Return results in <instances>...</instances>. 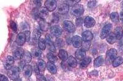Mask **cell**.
Returning <instances> with one entry per match:
<instances>
[{
    "mask_svg": "<svg viewBox=\"0 0 123 81\" xmlns=\"http://www.w3.org/2000/svg\"><path fill=\"white\" fill-rule=\"evenodd\" d=\"M20 69L17 66H13L12 68L8 70L7 75L11 79L16 81L19 77Z\"/></svg>",
    "mask_w": 123,
    "mask_h": 81,
    "instance_id": "6da1fadb",
    "label": "cell"
},
{
    "mask_svg": "<svg viewBox=\"0 0 123 81\" xmlns=\"http://www.w3.org/2000/svg\"><path fill=\"white\" fill-rule=\"evenodd\" d=\"M84 12V9L83 5L81 4H76L75 6L71 7V13L73 16L76 17H80L82 16Z\"/></svg>",
    "mask_w": 123,
    "mask_h": 81,
    "instance_id": "7a4b0ae2",
    "label": "cell"
},
{
    "mask_svg": "<svg viewBox=\"0 0 123 81\" xmlns=\"http://www.w3.org/2000/svg\"><path fill=\"white\" fill-rule=\"evenodd\" d=\"M112 28V25L110 23H108L105 25L104 28H102V31L100 35V37L101 39H105L108 37V36L110 34L111 30Z\"/></svg>",
    "mask_w": 123,
    "mask_h": 81,
    "instance_id": "3957f363",
    "label": "cell"
},
{
    "mask_svg": "<svg viewBox=\"0 0 123 81\" xmlns=\"http://www.w3.org/2000/svg\"><path fill=\"white\" fill-rule=\"evenodd\" d=\"M117 55V50L115 49H110L108 50L106 54V60L107 62H113Z\"/></svg>",
    "mask_w": 123,
    "mask_h": 81,
    "instance_id": "277c9868",
    "label": "cell"
},
{
    "mask_svg": "<svg viewBox=\"0 0 123 81\" xmlns=\"http://www.w3.org/2000/svg\"><path fill=\"white\" fill-rule=\"evenodd\" d=\"M50 33L52 34L56 38H59L62 33V28L59 25H54L50 28Z\"/></svg>",
    "mask_w": 123,
    "mask_h": 81,
    "instance_id": "5b68a950",
    "label": "cell"
},
{
    "mask_svg": "<svg viewBox=\"0 0 123 81\" xmlns=\"http://www.w3.org/2000/svg\"><path fill=\"white\" fill-rule=\"evenodd\" d=\"M44 6L49 12H52L57 7V1L54 0H47L45 1Z\"/></svg>",
    "mask_w": 123,
    "mask_h": 81,
    "instance_id": "8992f818",
    "label": "cell"
},
{
    "mask_svg": "<svg viewBox=\"0 0 123 81\" xmlns=\"http://www.w3.org/2000/svg\"><path fill=\"white\" fill-rule=\"evenodd\" d=\"M14 58L12 56H7L4 61V68L9 70L13 67L14 63Z\"/></svg>",
    "mask_w": 123,
    "mask_h": 81,
    "instance_id": "52a82bcc",
    "label": "cell"
},
{
    "mask_svg": "<svg viewBox=\"0 0 123 81\" xmlns=\"http://www.w3.org/2000/svg\"><path fill=\"white\" fill-rule=\"evenodd\" d=\"M71 42L73 44L74 47L80 48L82 46V44H83V39L80 36L76 35V36H74L71 39Z\"/></svg>",
    "mask_w": 123,
    "mask_h": 81,
    "instance_id": "ba28073f",
    "label": "cell"
},
{
    "mask_svg": "<svg viewBox=\"0 0 123 81\" xmlns=\"http://www.w3.org/2000/svg\"><path fill=\"white\" fill-rule=\"evenodd\" d=\"M46 44L48 45V46L49 47V49L50 50V52H55L56 51V49L55 47L54 44V42L52 41V39L50 38V36H49V34H47L46 35Z\"/></svg>",
    "mask_w": 123,
    "mask_h": 81,
    "instance_id": "9c48e42d",
    "label": "cell"
},
{
    "mask_svg": "<svg viewBox=\"0 0 123 81\" xmlns=\"http://www.w3.org/2000/svg\"><path fill=\"white\" fill-rule=\"evenodd\" d=\"M63 27L68 32L73 33L75 31V27L74 24L68 20H65L63 22Z\"/></svg>",
    "mask_w": 123,
    "mask_h": 81,
    "instance_id": "30bf717a",
    "label": "cell"
},
{
    "mask_svg": "<svg viewBox=\"0 0 123 81\" xmlns=\"http://www.w3.org/2000/svg\"><path fill=\"white\" fill-rule=\"evenodd\" d=\"M37 20L38 23H39V28H40L41 30H42L43 31H48L49 28V24L48 22H46L44 19L38 18Z\"/></svg>",
    "mask_w": 123,
    "mask_h": 81,
    "instance_id": "8fae6325",
    "label": "cell"
},
{
    "mask_svg": "<svg viewBox=\"0 0 123 81\" xmlns=\"http://www.w3.org/2000/svg\"><path fill=\"white\" fill-rule=\"evenodd\" d=\"M26 40H27V39H26V36H25L24 33H20L17 35L15 42L18 46H22L25 44Z\"/></svg>",
    "mask_w": 123,
    "mask_h": 81,
    "instance_id": "7c38bea8",
    "label": "cell"
},
{
    "mask_svg": "<svg viewBox=\"0 0 123 81\" xmlns=\"http://www.w3.org/2000/svg\"><path fill=\"white\" fill-rule=\"evenodd\" d=\"M24 49L22 48H18V49H15L14 52H13V57L14 58L15 60H20L22 59L24 56Z\"/></svg>",
    "mask_w": 123,
    "mask_h": 81,
    "instance_id": "4fadbf2b",
    "label": "cell"
},
{
    "mask_svg": "<svg viewBox=\"0 0 123 81\" xmlns=\"http://www.w3.org/2000/svg\"><path fill=\"white\" fill-rule=\"evenodd\" d=\"M84 24L86 28H92L95 25V20L91 17H86L84 20Z\"/></svg>",
    "mask_w": 123,
    "mask_h": 81,
    "instance_id": "5bb4252c",
    "label": "cell"
},
{
    "mask_svg": "<svg viewBox=\"0 0 123 81\" xmlns=\"http://www.w3.org/2000/svg\"><path fill=\"white\" fill-rule=\"evenodd\" d=\"M49 12V11L46 7H40L39 9H38V17L40 18H42V19H44L48 16Z\"/></svg>",
    "mask_w": 123,
    "mask_h": 81,
    "instance_id": "9a60e30c",
    "label": "cell"
},
{
    "mask_svg": "<svg viewBox=\"0 0 123 81\" xmlns=\"http://www.w3.org/2000/svg\"><path fill=\"white\" fill-rule=\"evenodd\" d=\"M93 39V34L90 31H85L82 33V39L84 42H89Z\"/></svg>",
    "mask_w": 123,
    "mask_h": 81,
    "instance_id": "2e32d148",
    "label": "cell"
},
{
    "mask_svg": "<svg viewBox=\"0 0 123 81\" xmlns=\"http://www.w3.org/2000/svg\"><path fill=\"white\" fill-rule=\"evenodd\" d=\"M23 71H24V74L25 77H30L32 74V66L31 65H29V64H26L23 69Z\"/></svg>",
    "mask_w": 123,
    "mask_h": 81,
    "instance_id": "e0dca14e",
    "label": "cell"
},
{
    "mask_svg": "<svg viewBox=\"0 0 123 81\" xmlns=\"http://www.w3.org/2000/svg\"><path fill=\"white\" fill-rule=\"evenodd\" d=\"M69 11V6L66 4L63 3L60 4L58 7V13L60 14H67Z\"/></svg>",
    "mask_w": 123,
    "mask_h": 81,
    "instance_id": "ac0fdd59",
    "label": "cell"
},
{
    "mask_svg": "<svg viewBox=\"0 0 123 81\" xmlns=\"http://www.w3.org/2000/svg\"><path fill=\"white\" fill-rule=\"evenodd\" d=\"M46 68L51 74H55L57 73V68H56L54 63L50 62H48V63L46 64Z\"/></svg>",
    "mask_w": 123,
    "mask_h": 81,
    "instance_id": "d6986e66",
    "label": "cell"
},
{
    "mask_svg": "<svg viewBox=\"0 0 123 81\" xmlns=\"http://www.w3.org/2000/svg\"><path fill=\"white\" fill-rule=\"evenodd\" d=\"M75 57L78 60H83L86 57V52L85 51L83 50L82 49L77 50L75 52Z\"/></svg>",
    "mask_w": 123,
    "mask_h": 81,
    "instance_id": "ffe728a7",
    "label": "cell"
},
{
    "mask_svg": "<svg viewBox=\"0 0 123 81\" xmlns=\"http://www.w3.org/2000/svg\"><path fill=\"white\" fill-rule=\"evenodd\" d=\"M22 60L23 61L25 62L26 63H30L31 62V60H32V55L30 52H29L28 51H26L24 53V56H23V58H22Z\"/></svg>",
    "mask_w": 123,
    "mask_h": 81,
    "instance_id": "44dd1931",
    "label": "cell"
},
{
    "mask_svg": "<svg viewBox=\"0 0 123 81\" xmlns=\"http://www.w3.org/2000/svg\"><path fill=\"white\" fill-rule=\"evenodd\" d=\"M92 59L91 57H85L84 59L81 60L80 63V65L81 67L85 68L89 65L91 63Z\"/></svg>",
    "mask_w": 123,
    "mask_h": 81,
    "instance_id": "7402d4cb",
    "label": "cell"
},
{
    "mask_svg": "<svg viewBox=\"0 0 123 81\" xmlns=\"http://www.w3.org/2000/svg\"><path fill=\"white\" fill-rule=\"evenodd\" d=\"M104 58L102 56L97 57L94 61V66L95 67H99L104 64Z\"/></svg>",
    "mask_w": 123,
    "mask_h": 81,
    "instance_id": "603a6c76",
    "label": "cell"
},
{
    "mask_svg": "<svg viewBox=\"0 0 123 81\" xmlns=\"http://www.w3.org/2000/svg\"><path fill=\"white\" fill-rule=\"evenodd\" d=\"M58 56L60 60H62V61H65L68 58V53L65 50L61 49V50H59Z\"/></svg>",
    "mask_w": 123,
    "mask_h": 81,
    "instance_id": "cb8c5ba5",
    "label": "cell"
},
{
    "mask_svg": "<svg viewBox=\"0 0 123 81\" xmlns=\"http://www.w3.org/2000/svg\"><path fill=\"white\" fill-rule=\"evenodd\" d=\"M41 54H42L41 50L39 48L34 47L31 50V55H32V57H34L35 58L40 57L41 56Z\"/></svg>",
    "mask_w": 123,
    "mask_h": 81,
    "instance_id": "d4e9b609",
    "label": "cell"
},
{
    "mask_svg": "<svg viewBox=\"0 0 123 81\" xmlns=\"http://www.w3.org/2000/svg\"><path fill=\"white\" fill-rule=\"evenodd\" d=\"M68 64L69 66H70L71 67L75 68L78 65V62L77 60L73 56H70L69 57L68 59Z\"/></svg>",
    "mask_w": 123,
    "mask_h": 81,
    "instance_id": "484cf974",
    "label": "cell"
},
{
    "mask_svg": "<svg viewBox=\"0 0 123 81\" xmlns=\"http://www.w3.org/2000/svg\"><path fill=\"white\" fill-rule=\"evenodd\" d=\"M123 29L121 27H117L115 28V32H114V35H115L116 39H120L122 38L123 36Z\"/></svg>",
    "mask_w": 123,
    "mask_h": 81,
    "instance_id": "4316f807",
    "label": "cell"
},
{
    "mask_svg": "<svg viewBox=\"0 0 123 81\" xmlns=\"http://www.w3.org/2000/svg\"><path fill=\"white\" fill-rule=\"evenodd\" d=\"M38 68H39V70L40 72L44 71L45 68H46V64L44 60H41V59H40V60H38Z\"/></svg>",
    "mask_w": 123,
    "mask_h": 81,
    "instance_id": "83f0119b",
    "label": "cell"
},
{
    "mask_svg": "<svg viewBox=\"0 0 123 81\" xmlns=\"http://www.w3.org/2000/svg\"><path fill=\"white\" fill-rule=\"evenodd\" d=\"M123 63V58L119 57H116L113 62V67H117L119 65L122 64Z\"/></svg>",
    "mask_w": 123,
    "mask_h": 81,
    "instance_id": "f1b7e54d",
    "label": "cell"
},
{
    "mask_svg": "<svg viewBox=\"0 0 123 81\" xmlns=\"http://www.w3.org/2000/svg\"><path fill=\"white\" fill-rule=\"evenodd\" d=\"M116 40H117V39H116V36H115V35H114V33L110 34V35L108 36L107 38H106L107 42L109 44H113L115 43L116 41Z\"/></svg>",
    "mask_w": 123,
    "mask_h": 81,
    "instance_id": "f546056e",
    "label": "cell"
},
{
    "mask_svg": "<svg viewBox=\"0 0 123 81\" xmlns=\"http://www.w3.org/2000/svg\"><path fill=\"white\" fill-rule=\"evenodd\" d=\"M38 48L41 49V50H44L46 48V40L44 39L40 38L38 40Z\"/></svg>",
    "mask_w": 123,
    "mask_h": 81,
    "instance_id": "4dcf8cb0",
    "label": "cell"
},
{
    "mask_svg": "<svg viewBox=\"0 0 123 81\" xmlns=\"http://www.w3.org/2000/svg\"><path fill=\"white\" fill-rule=\"evenodd\" d=\"M47 58H48L49 62H52V63H55V62L57 61V57L53 53H52V52L48 53L47 54Z\"/></svg>",
    "mask_w": 123,
    "mask_h": 81,
    "instance_id": "1f68e13d",
    "label": "cell"
},
{
    "mask_svg": "<svg viewBox=\"0 0 123 81\" xmlns=\"http://www.w3.org/2000/svg\"><path fill=\"white\" fill-rule=\"evenodd\" d=\"M110 18L112 22L115 23H117L119 21V16H118V14L116 12H113L110 14Z\"/></svg>",
    "mask_w": 123,
    "mask_h": 81,
    "instance_id": "d6a6232c",
    "label": "cell"
},
{
    "mask_svg": "<svg viewBox=\"0 0 123 81\" xmlns=\"http://www.w3.org/2000/svg\"><path fill=\"white\" fill-rule=\"evenodd\" d=\"M33 35L34 39H35L36 40H39L40 39L41 36V31H39V29H36L33 31Z\"/></svg>",
    "mask_w": 123,
    "mask_h": 81,
    "instance_id": "836d02e7",
    "label": "cell"
},
{
    "mask_svg": "<svg viewBox=\"0 0 123 81\" xmlns=\"http://www.w3.org/2000/svg\"><path fill=\"white\" fill-rule=\"evenodd\" d=\"M80 1V0H76V1H65L64 3L67 4V5H68V6H71V7H73V6L78 4L77 3H79Z\"/></svg>",
    "mask_w": 123,
    "mask_h": 81,
    "instance_id": "e575fe53",
    "label": "cell"
},
{
    "mask_svg": "<svg viewBox=\"0 0 123 81\" xmlns=\"http://www.w3.org/2000/svg\"><path fill=\"white\" fill-rule=\"evenodd\" d=\"M10 27L13 30V31H14L15 33L17 32V25L15 23V22H14V21H11L10 22Z\"/></svg>",
    "mask_w": 123,
    "mask_h": 81,
    "instance_id": "d590c367",
    "label": "cell"
},
{
    "mask_svg": "<svg viewBox=\"0 0 123 81\" xmlns=\"http://www.w3.org/2000/svg\"><path fill=\"white\" fill-rule=\"evenodd\" d=\"M90 46V43L89 44V42H84V44H82V50L86 51V50H87L89 49Z\"/></svg>",
    "mask_w": 123,
    "mask_h": 81,
    "instance_id": "8d00e7d4",
    "label": "cell"
},
{
    "mask_svg": "<svg viewBox=\"0 0 123 81\" xmlns=\"http://www.w3.org/2000/svg\"><path fill=\"white\" fill-rule=\"evenodd\" d=\"M37 81H47L46 77L43 74H41L40 73L37 74Z\"/></svg>",
    "mask_w": 123,
    "mask_h": 81,
    "instance_id": "74e56055",
    "label": "cell"
},
{
    "mask_svg": "<svg viewBox=\"0 0 123 81\" xmlns=\"http://www.w3.org/2000/svg\"><path fill=\"white\" fill-rule=\"evenodd\" d=\"M97 4L96 1H91L88 2V4H87V6L89 8H93Z\"/></svg>",
    "mask_w": 123,
    "mask_h": 81,
    "instance_id": "f35d334b",
    "label": "cell"
},
{
    "mask_svg": "<svg viewBox=\"0 0 123 81\" xmlns=\"http://www.w3.org/2000/svg\"><path fill=\"white\" fill-rule=\"evenodd\" d=\"M84 21H83V19L81 17H78L77 18L76 20V25L78 27V26H81L82 24L83 23Z\"/></svg>",
    "mask_w": 123,
    "mask_h": 81,
    "instance_id": "ab89813d",
    "label": "cell"
},
{
    "mask_svg": "<svg viewBox=\"0 0 123 81\" xmlns=\"http://www.w3.org/2000/svg\"><path fill=\"white\" fill-rule=\"evenodd\" d=\"M59 20V16L57 14H53V18H52V22L55 23H57Z\"/></svg>",
    "mask_w": 123,
    "mask_h": 81,
    "instance_id": "60d3db41",
    "label": "cell"
},
{
    "mask_svg": "<svg viewBox=\"0 0 123 81\" xmlns=\"http://www.w3.org/2000/svg\"><path fill=\"white\" fill-rule=\"evenodd\" d=\"M25 36H26V39H27V41H29L30 39V31L29 30L28 31H25L24 32Z\"/></svg>",
    "mask_w": 123,
    "mask_h": 81,
    "instance_id": "b9f144b4",
    "label": "cell"
},
{
    "mask_svg": "<svg viewBox=\"0 0 123 81\" xmlns=\"http://www.w3.org/2000/svg\"><path fill=\"white\" fill-rule=\"evenodd\" d=\"M33 2L37 7H39L41 6V1H34Z\"/></svg>",
    "mask_w": 123,
    "mask_h": 81,
    "instance_id": "7bdbcfd3",
    "label": "cell"
},
{
    "mask_svg": "<svg viewBox=\"0 0 123 81\" xmlns=\"http://www.w3.org/2000/svg\"><path fill=\"white\" fill-rule=\"evenodd\" d=\"M1 81H9V79L5 75L1 74Z\"/></svg>",
    "mask_w": 123,
    "mask_h": 81,
    "instance_id": "ee69618b",
    "label": "cell"
},
{
    "mask_svg": "<svg viewBox=\"0 0 123 81\" xmlns=\"http://www.w3.org/2000/svg\"><path fill=\"white\" fill-rule=\"evenodd\" d=\"M119 17L121 18L122 20H123V11H122L120 13V15H119Z\"/></svg>",
    "mask_w": 123,
    "mask_h": 81,
    "instance_id": "f6af8a7d",
    "label": "cell"
},
{
    "mask_svg": "<svg viewBox=\"0 0 123 81\" xmlns=\"http://www.w3.org/2000/svg\"><path fill=\"white\" fill-rule=\"evenodd\" d=\"M122 6H123V1L122 2Z\"/></svg>",
    "mask_w": 123,
    "mask_h": 81,
    "instance_id": "bcb514c9",
    "label": "cell"
}]
</instances>
